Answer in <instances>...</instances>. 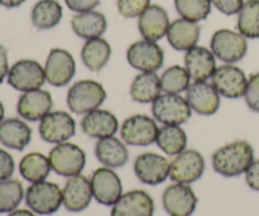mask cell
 Masks as SVG:
<instances>
[{
	"label": "cell",
	"instance_id": "6da1fadb",
	"mask_svg": "<svg viewBox=\"0 0 259 216\" xmlns=\"http://www.w3.org/2000/svg\"><path fill=\"white\" fill-rule=\"evenodd\" d=\"M254 161V149L247 141L228 143L212 154V168L224 177H238L245 174Z\"/></svg>",
	"mask_w": 259,
	"mask_h": 216
},
{
	"label": "cell",
	"instance_id": "7a4b0ae2",
	"mask_svg": "<svg viewBox=\"0 0 259 216\" xmlns=\"http://www.w3.org/2000/svg\"><path fill=\"white\" fill-rule=\"evenodd\" d=\"M105 100V89L95 80H81L72 83L66 98L70 111L77 115H85L90 111L96 110Z\"/></svg>",
	"mask_w": 259,
	"mask_h": 216
},
{
	"label": "cell",
	"instance_id": "3957f363",
	"mask_svg": "<svg viewBox=\"0 0 259 216\" xmlns=\"http://www.w3.org/2000/svg\"><path fill=\"white\" fill-rule=\"evenodd\" d=\"M210 50L222 62L235 65L247 56L248 39L238 30L223 28L212 34Z\"/></svg>",
	"mask_w": 259,
	"mask_h": 216
},
{
	"label": "cell",
	"instance_id": "277c9868",
	"mask_svg": "<svg viewBox=\"0 0 259 216\" xmlns=\"http://www.w3.org/2000/svg\"><path fill=\"white\" fill-rule=\"evenodd\" d=\"M25 202L35 214L52 215L63 205L62 190L55 182H35L27 189Z\"/></svg>",
	"mask_w": 259,
	"mask_h": 216
},
{
	"label": "cell",
	"instance_id": "5b68a950",
	"mask_svg": "<svg viewBox=\"0 0 259 216\" xmlns=\"http://www.w3.org/2000/svg\"><path fill=\"white\" fill-rule=\"evenodd\" d=\"M152 115L163 125H182L191 118L192 110L180 94H162L152 103Z\"/></svg>",
	"mask_w": 259,
	"mask_h": 216
},
{
	"label": "cell",
	"instance_id": "8992f818",
	"mask_svg": "<svg viewBox=\"0 0 259 216\" xmlns=\"http://www.w3.org/2000/svg\"><path fill=\"white\" fill-rule=\"evenodd\" d=\"M158 131L156 119L144 114H134L123 121L120 137L128 146L148 147L156 143Z\"/></svg>",
	"mask_w": 259,
	"mask_h": 216
},
{
	"label": "cell",
	"instance_id": "52a82bcc",
	"mask_svg": "<svg viewBox=\"0 0 259 216\" xmlns=\"http://www.w3.org/2000/svg\"><path fill=\"white\" fill-rule=\"evenodd\" d=\"M48 158L52 171L63 177L81 175L86 164V154L83 149L70 142L56 144L51 149Z\"/></svg>",
	"mask_w": 259,
	"mask_h": 216
},
{
	"label": "cell",
	"instance_id": "ba28073f",
	"mask_svg": "<svg viewBox=\"0 0 259 216\" xmlns=\"http://www.w3.org/2000/svg\"><path fill=\"white\" fill-rule=\"evenodd\" d=\"M126 61L139 72H157L163 66L164 52L157 42L141 39L129 46Z\"/></svg>",
	"mask_w": 259,
	"mask_h": 216
},
{
	"label": "cell",
	"instance_id": "9c48e42d",
	"mask_svg": "<svg viewBox=\"0 0 259 216\" xmlns=\"http://www.w3.org/2000/svg\"><path fill=\"white\" fill-rule=\"evenodd\" d=\"M40 138L51 144H60L68 142L76 133V121L67 111H50L39 121Z\"/></svg>",
	"mask_w": 259,
	"mask_h": 216
},
{
	"label": "cell",
	"instance_id": "30bf717a",
	"mask_svg": "<svg viewBox=\"0 0 259 216\" xmlns=\"http://www.w3.org/2000/svg\"><path fill=\"white\" fill-rule=\"evenodd\" d=\"M75 73L73 56L63 48H52L45 63L46 81L55 88H63L72 81Z\"/></svg>",
	"mask_w": 259,
	"mask_h": 216
},
{
	"label": "cell",
	"instance_id": "8fae6325",
	"mask_svg": "<svg viewBox=\"0 0 259 216\" xmlns=\"http://www.w3.org/2000/svg\"><path fill=\"white\" fill-rule=\"evenodd\" d=\"M205 171V159L196 149H185L171 162L169 179L176 184L190 185L199 181Z\"/></svg>",
	"mask_w": 259,
	"mask_h": 216
},
{
	"label": "cell",
	"instance_id": "7c38bea8",
	"mask_svg": "<svg viewBox=\"0 0 259 216\" xmlns=\"http://www.w3.org/2000/svg\"><path fill=\"white\" fill-rule=\"evenodd\" d=\"M211 83L223 98L239 99L244 98L248 77L240 67L225 63L217 67L211 77Z\"/></svg>",
	"mask_w": 259,
	"mask_h": 216
},
{
	"label": "cell",
	"instance_id": "4fadbf2b",
	"mask_svg": "<svg viewBox=\"0 0 259 216\" xmlns=\"http://www.w3.org/2000/svg\"><path fill=\"white\" fill-rule=\"evenodd\" d=\"M8 83L22 93L37 90L46 82L45 67L34 60H20L10 67Z\"/></svg>",
	"mask_w": 259,
	"mask_h": 216
},
{
	"label": "cell",
	"instance_id": "5bb4252c",
	"mask_svg": "<svg viewBox=\"0 0 259 216\" xmlns=\"http://www.w3.org/2000/svg\"><path fill=\"white\" fill-rule=\"evenodd\" d=\"M171 163L161 154L146 152L139 154L134 161V174L137 179L146 185L157 186L169 177Z\"/></svg>",
	"mask_w": 259,
	"mask_h": 216
},
{
	"label": "cell",
	"instance_id": "9a60e30c",
	"mask_svg": "<svg viewBox=\"0 0 259 216\" xmlns=\"http://www.w3.org/2000/svg\"><path fill=\"white\" fill-rule=\"evenodd\" d=\"M91 187L96 201L105 206H113L123 195L121 180L113 168L100 167L91 176Z\"/></svg>",
	"mask_w": 259,
	"mask_h": 216
},
{
	"label": "cell",
	"instance_id": "2e32d148",
	"mask_svg": "<svg viewBox=\"0 0 259 216\" xmlns=\"http://www.w3.org/2000/svg\"><path fill=\"white\" fill-rule=\"evenodd\" d=\"M186 100L191 110L201 116L214 115L220 109V94L209 81H192Z\"/></svg>",
	"mask_w": 259,
	"mask_h": 216
},
{
	"label": "cell",
	"instance_id": "e0dca14e",
	"mask_svg": "<svg viewBox=\"0 0 259 216\" xmlns=\"http://www.w3.org/2000/svg\"><path fill=\"white\" fill-rule=\"evenodd\" d=\"M194 190L185 184H174L164 190L162 204L169 216H191L197 206Z\"/></svg>",
	"mask_w": 259,
	"mask_h": 216
},
{
	"label": "cell",
	"instance_id": "ac0fdd59",
	"mask_svg": "<svg viewBox=\"0 0 259 216\" xmlns=\"http://www.w3.org/2000/svg\"><path fill=\"white\" fill-rule=\"evenodd\" d=\"M63 206L70 212H81L86 210L93 200L91 181L82 175L68 177L62 189Z\"/></svg>",
	"mask_w": 259,
	"mask_h": 216
},
{
	"label": "cell",
	"instance_id": "d6986e66",
	"mask_svg": "<svg viewBox=\"0 0 259 216\" xmlns=\"http://www.w3.org/2000/svg\"><path fill=\"white\" fill-rule=\"evenodd\" d=\"M53 99L48 91L37 89L20 95L17 104V111L28 121H40L52 111Z\"/></svg>",
	"mask_w": 259,
	"mask_h": 216
},
{
	"label": "cell",
	"instance_id": "ffe728a7",
	"mask_svg": "<svg viewBox=\"0 0 259 216\" xmlns=\"http://www.w3.org/2000/svg\"><path fill=\"white\" fill-rule=\"evenodd\" d=\"M169 17L167 10L163 7L157 4H151L146 12L138 18V30L143 39L158 42L166 37L168 30Z\"/></svg>",
	"mask_w": 259,
	"mask_h": 216
},
{
	"label": "cell",
	"instance_id": "44dd1931",
	"mask_svg": "<svg viewBox=\"0 0 259 216\" xmlns=\"http://www.w3.org/2000/svg\"><path fill=\"white\" fill-rule=\"evenodd\" d=\"M154 201L148 192L132 190L113 205L110 216H153Z\"/></svg>",
	"mask_w": 259,
	"mask_h": 216
},
{
	"label": "cell",
	"instance_id": "7402d4cb",
	"mask_svg": "<svg viewBox=\"0 0 259 216\" xmlns=\"http://www.w3.org/2000/svg\"><path fill=\"white\" fill-rule=\"evenodd\" d=\"M81 131L88 137L95 139L114 137L119 131V120L111 111L99 108L83 115Z\"/></svg>",
	"mask_w": 259,
	"mask_h": 216
},
{
	"label": "cell",
	"instance_id": "603a6c76",
	"mask_svg": "<svg viewBox=\"0 0 259 216\" xmlns=\"http://www.w3.org/2000/svg\"><path fill=\"white\" fill-rule=\"evenodd\" d=\"M185 68L192 81H207L217 70V57L211 50L196 46L185 53Z\"/></svg>",
	"mask_w": 259,
	"mask_h": 216
},
{
	"label": "cell",
	"instance_id": "cb8c5ba5",
	"mask_svg": "<svg viewBox=\"0 0 259 216\" xmlns=\"http://www.w3.org/2000/svg\"><path fill=\"white\" fill-rule=\"evenodd\" d=\"M201 35V27L197 22L185 19L180 17L169 24L167 30V40L174 50L180 52H187L196 47Z\"/></svg>",
	"mask_w": 259,
	"mask_h": 216
},
{
	"label": "cell",
	"instance_id": "d4e9b609",
	"mask_svg": "<svg viewBox=\"0 0 259 216\" xmlns=\"http://www.w3.org/2000/svg\"><path fill=\"white\" fill-rule=\"evenodd\" d=\"M71 28L78 38L89 40L103 37L108 28V20L103 13L90 10L85 13H76L71 19Z\"/></svg>",
	"mask_w": 259,
	"mask_h": 216
},
{
	"label": "cell",
	"instance_id": "484cf974",
	"mask_svg": "<svg viewBox=\"0 0 259 216\" xmlns=\"http://www.w3.org/2000/svg\"><path fill=\"white\" fill-rule=\"evenodd\" d=\"M95 156L101 164L109 168H119L128 163L129 152L125 143L115 137L98 139Z\"/></svg>",
	"mask_w": 259,
	"mask_h": 216
},
{
	"label": "cell",
	"instance_id": "4316f807",
	"mask_svg": "<svg viewBox=\"0 0 259 216\" xmlns=\"http://www.w3.org/2000/svg\"><path fill=\"white\" fill-rule=\"evenodd\" d=\"M32 139V129L18 118L5 119L0 123V142L15 151H23Z\"/></svg>",
	"mask_w": 259,
	"mask_h": 216
},
{
	"label": "cell",
	"instance_id": "83f0119b",
	"mask_svg": "<svg viewBox=\"0 0 259 216\" xmlns=\"http://www.w3.org/2000/svg\"><path fill=\"white\" fill-rule=\"evenodd\" d=\"M129 95L138 104H152L162 95L161 77L156 72H141L134 77Z\"/></svg>",
	"mask_w": 259,
	"mask_h": 216
},
{
	"label": "cell",
	"instance_id": "f1b7e54d",
	"mask_svg": "<svg viewBox=\"0 0 259 216\" xmlns=\"http://www.w3.org/2000/svg\"><path fill=\"white\" fill-rule=\"evenodd\" d=\"M111 58L110 43L103 37L85 40L81 48V60L93 72H99L109 63Z\"/></svg>",
	"mask_w": 259,
	"mask_h": 216
},
{
	"label": "cell",
	"instance_id": "f546056e",
	"mask_svg": "<svg viewBox=\"0 0 259 216\" xmlns=\"http://www.w3.org/2000/svg\"><path fill=\"white\" fill-rule=\"evenodd\" d=\"M63 17V8L57 0H39L32 8V24L39 30L57 27Z\"/></svg>",
	"mask_w": 259,
	"mask_h": 216
},
{
	"label": "cell",
	"instance_id": "4dcf8cb0",
	"mask_svg": "<svg viewBox=\"0 0 259 216\" xmlns=\"http://www.w3.org/2000/svg\"><path fill=\"white\" fill-rule=\"evenodd\" d=\"M52 171L50 158L39 152H32V153L25 154L19 163L20 176L28 182L46 181L50 172Z\"/></svg>",
	"mask_w": 259,
	"mask_h": 216
},
{
	"label": "cell",
	"instance_id": "1f68e13d",
	"mask_svg": "<svg viewBox=\"0 0 259 216\" xmlns=\"http://www.w3.org/2000/svg\"><path fill=\"white\" fill-rule=\"evenodd\" d=\"M156 143L168 156H177L187 147L186 132L181 125H162L157 134Z\"/></svg>",
	"mask_w": 259,
	"mask_h": 216
},
{
	"label": "cell",
	"instance_id": "d6a6232c",
	"mask_svg": "<svg viewBox=\"0 0 259 216\" xmlns=\"http://www.w3.org/2000/svg\"><path fill=\"white\" fill-rule=\"evenodd\" d=\"M237 30L247 39H259V0H247L238 13Z\"/></svg>",
	"mask_w": 259,
	"mask_h": 216
},
{
	"label": "cell",
	"instance_id": "836d02e7",
	"mask_svg": "<svg viewBox=\"0 0 259 216\" xmlns=\"http://www.w3.org/2000/svg\"><path fill=\"white\" fill-rule=\"evenodd\" d=\"M191 85V76L180 65L169 66L161 75V88L164 94L186 93Z\"/></svg>",
	"mask_w": 259,
	"mask_h": 216
},
{
	"label": "cell",
	"instance_id": "e575fe53",
	"mask_svg": "<svg viewBox=\"0 0 259 216\" xmlns=\"http://www.w3.org/2000/svg\"><path fill=\"white\" fill-rule=\"evenodd\" d=\"M24 197V190L18 180L0 181V214L12 212L19 206Z\"/></svg>",
	"mask_w": 259,
	"mask_h": 216
},
{
	"label": "cell",
	"instance_id": "d590c367",
	"mask_svg": "<svg viewBox=\"0 0 259 216\" xmlns=\"http://www.w3.org/2000/svg\"><path fill=\"white\" fill-rule=\"evenodd\" d=\"M180 17L192 22H202L211 13V0H174Z\"/></svg>",
	"mask_w": 259,
	"mask_h": 216
},
{
	"label": "cell",
	"instance_id": "8d00e7d4",
	"mask_svg": "<svg viewBox=\"0 0 259 216\" xmlns=\"http://www.w3.org/2000/svg\"><path fill=\"white\" fill-rule=\"evenodd\" d=\"M149 5L151 0H116L118 13L126 19L139 18Z\"/></svg>",
	"mask_w": 259,
	"mask_h": 216
},
{
	"label": "cell",
	"instance_id": "74e56055",
	"mask_svg": "<svg viewBox=\"0 0 259 216\" xmlns=\"http://www.w3.org/2000/svg\"><path fill=\"white\" fill-rule=\"evenodd\" d=\"M244 100L250 110L259 114V72L252 73L248 77V86L244 94Z\"/></svg>",
	"mask_w": 259,
	"mask_h": 216
},
{
	"label": "cell",
	"instance_id": "f35d334b",
	"mask_svg": "<svg viewBox=\"0 0 259 216\" xmlns=\"http://www.w3.org/2000/svg\"><path fill=\"white\" fill-rule=\"evenodd\" d=\"M212 7L225 15H238L245 0H211Z\"/></svg>",
	"mask_w": 259,
	"mask_h": 216
},
{
	"label": "cell",
	"instance_id": "ab89813d",
	"mask_svg": "<svg viewBox=\"0 0 259 216\" xmlns=\"http://www.w3.org/2000/svg\"><path fill=\"white\" fill-rule=\"evenodd\" d=\"M15 169L14 158L4 149H0V181L9 180Z\"/></svg>",
	"mask_w": 259,
	"mask_h": 216
},
{
	"label": "cell",
	"instance_id": "60d3db41",
	"mask_svg": "<svg viewBox=\"0 0 259 216\" xmlns=\"http://www.w3.org/2000/svg\"><path fill=\"white\" fill-rule=\"evenodd\" d=\"M70 10L75 13H85L95 10L100 5L101 0H65Z\"/></svg>",
	"mask_w": 259,
	"mask_h": 216
},
{
	"label": "cell",
	"instance_id": "b9f144b4",
	"mask_svg": "<svg viewBox=\"0 0 259 216\" xmlns=\"http://www.w3.org/2000/svg\"><path fill=\"white\" fill-rule=\"evenodd\" d=\"M245 182L249 186V189L259 192V159L253 161L249 168L245 172Z\"/></svg>",
	"mask_w": 259,
	"mask_h": 216
},
{
	"label": "cell",
	"instance_id": "7bdbcfd3",
	"mask_svg": "<svg viewBox=\"0 0 259 216\" xmlns=\"http://www.w3.org/2000/svg\"><path fill=\"white\" fill-rule=\"evenodd\" d=\"M9 63H8V52L4 46L0 45V83L4 82L9 73Z\"/></svg>",
	"mask_w": 259,
	"mask_h": 216
},
{
	"label": "cell",
	"instance_id": "ee69618b",
	"mask_svg": "<svg viewBox=\"0 0 259 216\" xmlns=\"http://www.w3.org/2000/svg\"><path fill=\"white\" fill-rule=\"evenodd\" d=\"M24 2L25 0H0V5H2V7L12 9V8L20 7V5H22Z\"/></svg>",
	"mask_w": 259,
	"mask_h": 216
},
{
	"label": "cell",
	"instance_id": "f6af8a7d",
	"mask_svg": "<svg viewBox=\"0 0 259 216\" xmlns=\"http://www.w3.org/2000/svg\"><path fill=\"white\" fill-rule=\"evenodd\" d=\"M8 216H35V215L33 214V211H29V210L19 209V210H14V211H12Z\"/></svg>",
	"mask_w": 259,
	"mask_h": 216
},
{
	"label": "cell",
	"instance_id": "bcb514c9",
	"mask_svg": "<svg viewBox=\"0 0 259 216\" xmlns=\"http://www.w3.org/2000/svg\"><path fill=\"white\" fill-rule=\"evenodd\" d=\"M4 115H5V109H4V105H3V103L0 101V123L4 120Z\"/></svg>",
	"mask_w": 259,
	"mask_h": 216
}]
</instances>
